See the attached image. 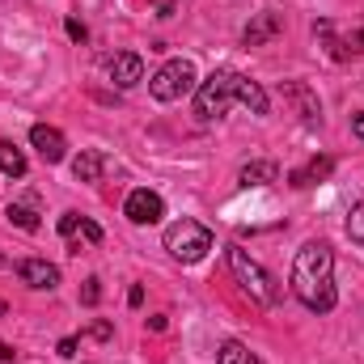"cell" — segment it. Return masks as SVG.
I'll return each mask as SVG.
<instances>
[{
    "instance_id": "484cf974",
    "label": "cell",
    "mask_w": 364,
    "mask_h": 364,
    "mask_svg": "<svg viewBox=\"0 0 364 364\" xmlns=\"http://www.w3.org/2000/svg\"><path fill=\"white\" fill-rule=\"evenodd\" d=\"M127 305H132V309H140V305H144V288H140V284L127 292Z\"/></svg>"
},
{
    "instance_id": "6da1fadb",
    "label": "cell",
    "mask_w": 364,
    "mask_h": 364,
    "mask_svg": "<svg viewBox=\"0 0 364 364\" xmlns=\"http://www.w3.org/2000/svg\"><path fill=\"white\" fill-rule=\"evenodd\" d=\"M292 292L309 314L335 309V255L326 242H305L292 259Z\"/></svg>"
},
{
    "instance_id": "52a82bcc",
    "label": "cell",
    "mask_w": 364,
    "mask_h": 364,
    "mask_svg": "<svg viewBox=\"0 0 364 364\" xmlns=\"http://www.w3.org/2000/svg\"><path fill=\"white\" fill-rule=\"evenodd\" d=\"M30 144L38 149V157H43L47 166H60V161L68 157V140H64V132H60V127L34 123V127H30Z\"/></svg>"
},
{
    "instance_id": "8fae6325",
    "label": "cell",
    "mask_w": 364,
    "mask_h": 364,
    "mask_svg": "<svg viewBox=\"0 0 364 364\" xmlns=\"http://www.w3.org/2000/svg\"><path fill=\"white\" fill-rule=\"evenodd\" d=\"M279 30H284V17H279V13H259V17L246 26L242 43H246V47H263V43H272Z\"/></svg>"
},
{
    "instance_id": "ac0fdd59",
    "label": "cell",
    "mask_w": 364,
    "mask_h": 364,
    "mask_svg": "<svg viewBox=\"0 0 364 364\" xmlns=\"http://www.w3.org/2000/svg\"><path fill=\"white\" fill-rule=\"evenodd\" d=\"M97 301H102V279L90 275V279L81 284V305H97Z\"/></svg>"
},
{
    "instance_id": "ffe728a7",
    "label": "cell",
    "mask_w": 364,
    "mask_h": 364,
    "mask_svg": "<svg viewBox=\"0 0 364 364\" xmlns=\"http://www.w3.org/2000/svg\"><path fill=\"white\" fill-rule=\"evenodd\" d=\"M85 335L106 343V339H114V326H110V322H90V331H85Z\"/></svg>"
},
{
    "instance_id": "7c38bea8",
    "label": "cell",
    "mask_w": 364,
    "mask_h": 364,
    "mask_svg": "<svg viewBox=\"0 0 364 364\" xmlns=\"http://www.w3.org/2000/svg\"><path fill=\"white\" fill-rule=\"evenodd\" d=\"M106 170H110V157H106L102 149H85V153L73 161V174H77V182H97Z\"/></svg>"
},
{
    "instance_id": "9c48e42d",
    "label": "cell",
    "mask_w": 364,
    "mask_h": 364,
    "mask_svg": "<svg viewBox=\"0 0 364 364\" xmlns=\"http://www.w3.org/2000/svg\"><path fill=\"white\" fill-rule=\"evenodd\" d=\"M106 73H110V81H114L119 90H132V85H140V81H144V60H140V55H132V51H123V55L106 60Z\"/></svg>"
},
{
    "instance_id": "d4e9b609",
    "label": "cell",
    "mask_w": 364,
    "mask_h": 364,
    "mask_svg": "<svg viewBox=\"0 0 364 364\" xmlns=\"http://www.w3.org/2000/svg\"><path fill=\"white\" fill-rule=\"evenodd\" d=\"M55 352H60L64 360H73V356H77V339H60V348H55Z\"/></svg>"
},
{
    "instance_id": "cb8c5ba5",
    "label": "cell",
    "mask_w": 364,
    "mask_h": 364,
    "mask_svg": "<svg viewBox=\"0 0 364 364\" xmlns=\"http://www.w3.org/2000/svg\"><path fill=\"white\" fill-rule=\"evenodd\" d=\"M348 51H352V55H360V51H364V30L348 34Z\"/></svg>"
},
{
    "instance_id": "ba28073f",
    "label": "cell",
    "mask_w": 364,
    "mask_h": 364,
    "mask_svg": "<svg viewBox=\"0 0 364 364\" xmlns=\"http://www.w3.org/2000/svg\"><path fill=\"white\" fill-rule=\"evenodd\" d=\"M284 102H292L296 106V114L305 119V123H322V102H318V93L309 90L305 81H284Z\"/></svg>"
},
{
    "instance_id": "d6986e66",
    "label": "cell",
    "mask_w": 364,
    "mask_h": 364,
    "mask_svg": "<svg viewBox=\"0 0 364 364\" xmlns=\"http://www.w3.org/2000/svg\"><path fill=\"white\" fill-rule=\"evenodd\" d=\"M348 233H352L356 246H364V208H352V216H348Z\"/></svg>"
},
{
    "instance_id": "f546056e",
    "label": "cell",
    "mask_w": 364,
    "mask_h": 364,
    "mask_svg": "<svg viewBox=\"0 0 364 364\" xmlns=\"http://www.w3.org/2000/svg\"><path fill=\"white\" fill-rule=\"evenodd\" d=\"M0 267H9V263H4V259H0Z\"/></svg>"
},
{
    "instance_id": "7a4b0ae2",
    "label": "cell",
    "mask_w": 364,
    "mask_h": 364,
    "mask_svg": "<svg viewBox=\"0 0 364 364\" xmlns=\"http://www.w3.org/2000/svg\"><path fill=\"white\" fill-rule=\"evenodd\" d=\"M229 102L246 106L250 114H267V106H272V97H267V90H263L259 81H250V77H242V73H233V68H216V73L195 90V114H199V119H220V114L229 110Z\"/></svg>"
},
{
    "instance_id": "83f0119b",
    "label": "cell",
    "mask_w": 364,
    "mask_h": 364,
    "mask_svg": "<svg viewBox=\"0 0 364 364\" xmlns=\"http://www.w3.org/2000/svg\"><path fill=\"white\" fill-rule=\"evenodd\" d=\"M174 4H178V0H161V4H157V13H161V17H170V13H174Z\"/></svg>"
},
{
    "instance_id": "7402d4cb",
    "label": "cell",
    "mask_w": 364,
    "mask_h": 364,
    "mask_svg": "<svg viewBox=\"0 0 364 364\" xmlns=\"http://www.w3.org/2000/svg\"><path fill=\"white\" fill-rule=\"evenodd\" d=\"M64 30H68V38H73V43H85V38H90V30H85L77 17H68V21H64Z\"/></svg>"
},
{
    "instance_id": "603a6c76",
    "label": "cell",
    "mask_w": 364,
    "mask_h": 364,
    "mask_svg": "<svg viewBox=\"0 0 364 364\" xmlns=\"http://www.w3.org/2000/svg\"><path fill=\"white\" fill-rule=\"evenodd\" d=\"M77 229H81V216H77V212H64V216H60V233H64V237H73Z\"/></svg>"
},
{
    "instance_id": "277c9868",
    "label": "cell",
    "mask_w": 364,
    "mask_h": 364,
    "mask_svg": "<svg viewBox=\"0 0 364 364\" xmlns=\"http://www.w3.org/2000/svg\"><path fill=\"white\" fill-rule=\"evenodd\" d=\"M166 250L178 259V263H199L208 250H212V229L199 225V220H178L166 229Z\"/></svg>"
},
{
    "instance_id": "e0dca14e",
    "label": "cell",
    "mask_w": 364,
    "mask_h": 364,
    "mask_svg": "<svg viewBox=\"0 0 364 364\" xmlns=\"http://www.w3.org/2000/svg\"><path fill=\"white\" fill-rule=\"evenodd\" d=\"M17 229H26V233H34L38 229V212L34 208H26V203H9V212H4Z\"/></svg>"
},
{
    "instance_id": "2e32d148",
    "label": "cell",
    "mask_w": 364,
    "mask_h": 364,
    "mask_svg": "<svg viewBox=\"0 0 364 364\" xmlns=\"http://www.w3.org/2000/svg\"><path fill=\"white\" fill-rule=\"evenodd\" d=\"M216 364H259V356L246 348V343H237V339H229L225 348H220V356H216Z\"/></svg>"
},
{
    "instance_id": "30bf717a",
    "label": "cell",
    "mask_w": 364,
    "mask_h": 364,
    "mask_svg": "<svg viewBox=\"0 0 364 364\" xmlns=\"http://www.w3.org/2000/svg\"><path fill=\"white\" fill-rule=\"evenodd\" d=\"M17 275H21V284H30V288H47V292L60 284V267L47 263V259H21V263H17Z\"/></svg>"
},
{
    "instance_id": "3957f363",
    "label": "cell",
    "mask_w": 364,
    "mask_h": 364,
    "mask_svg": "<svg viewBox=\"0 0 364 364\" xmlns=\"http://www.w3.org/2000/svg\"><path fill=\"white\" fill-rule=\"evenodd\" d=\"M229 272H233V279L242 284V292H246L255 305H275V301H279V288H275L272 272H267L263 263H255L250 250L229 246Z\"/></svg>"
},
{
    "instance_id": "44dd1931",
    "label": "cell",
    "mask_w": 364,
    "mask_h": 364,
    "mask_svg": "<svg viewBox=\"0 0 364 364\" xmlns=\"http://www.w3.org/2000/svg\"><path fill=\"white\" fill-rule=\"evenodd\" d=\"M81 237L97 246V242H102V225H97V220H85V216H81Z\"/></svg>"
},
{
    "instance_id": "9a60e30c",
    "label": "cell",
    "mask_w": 364,
    "mask_h": 364,
    "mask_svg": "<svg viewBox=\"0 0 364 364\" xmlns=\"http://www.w3.org/2000/svg\"><path fill=\"white\" fill-rule=\"evenodd\" d=\"M0 170H4L9 178H21V174H26V153H21L13 140H0Z\"/></svg>"
},
{
    "instance_id": "4fadbf2b",
    "label": "cell",
    "mask_w": 364,
    "mask_h": 364,
    "mask_svg": "<svg viewBox=\"0 0 364 364\" xmlns=\"http://www.w3.org/2000/svg\"><path fill=\"white\" fill-rule=\"evenodd\" d=\"M279 178V166L275 161H250V166H242L237 170V186H267V182H275Z\"/></svg>"
},
{
    "instance_id": "5b68a950",
    "label": "cell",
    "mask_w": 364,
    "mask_h": 364,
    "mask_svg": "<svg viewBox=\"0 0 364 364\" xmlns=\"http://www.w3.org/2000/svg\"><path fill=\"white\" fill-rule=\"evenodd\" d=\"M195 90V64L191 60H170V64H161L157 73H153V81H149V93L157 97V102H178L186 93Z\"/></svg>"
},
{
    "instance_id": "4316f807",
    "label": "cell",
    "mask_w": 364,
    "mask_h": 364,
    "mask_svg": "<svg viewBox=\"0 0 364 364\" xmlns=\"http://www.w3.org/2000/svg\"><path fill=\"white\" fill-rule=\"evenodd\" d=\"M352 132L364 140V114H352Z\"/></svg>"
},
{
    "instance_id": "f1b7e54d",
    "label": "cell",
    "mask_w": 364,
    "mask_h": 364,
    "mask_svg": "<svg viewBox=\"0 0 364 364\" xmlns=\"http://www.w3.org/2000/svg\"><path fill=\"white\" fill-rule=\"evenodd\" d=\"M4 314H9V305H4V301H0V318H4Z\"/></svg>"
},
{
    "instance_id": "5bb4252c",
    "label": "cell",
    "mask_w": 364,
    "mask_h": 364,
    "mask_svg": "<svg viewBox=\"0 0 364 364\" xmlns=\"http://www.w3.org/2000/svg\"><path fill=\"white\" fill-rule=\"evenodd\" d=\"M331 170H335V157H314L305 170H292V174H288V182H292V186H314V182L326 178Z\"/></svg>"
},
{
    "instance_id": "8992f818",
    "label": "cell",
    "mask_w": 364,
    "mask_h": 364,
    "mask_svg": "<svg viewBox=\"0 0 364 364\" xmlns=\"http://www.w3.org/2000/svg\"><path fill=\"white\" fill-rule=\"evenodd\" d=\"M123 216H127L132 225H157V220L166 216V199H161L157 191L140 186V191H132V195H127V203H123Z\"/></svg>"
}]
</instances>
